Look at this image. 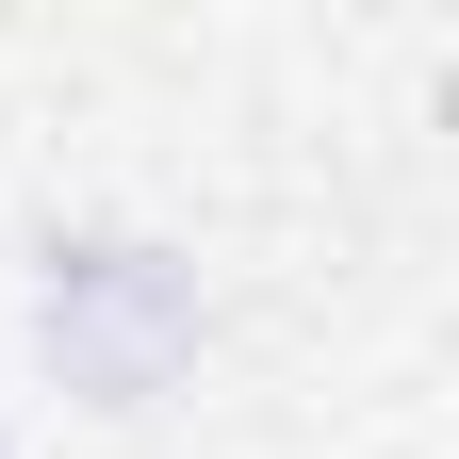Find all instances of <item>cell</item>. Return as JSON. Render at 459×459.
Segmentation results:
<instances>
[{
  "label": "cell",
  "instance_id": "1",
  "mask_svg": "<svg viewBox=\"0 0 459 459\" xmlns=\"http://www.w3.org/2000/svg\"><path fill=\"white\" fill-rule=\"evenodd\" d=\"M213 344V296L164 230H49L33 247V361L82 411H164Z\"/></svg>",
  "mask_w": 459,
  "mask_h": 459
},
{
  "label": "cell",
  "instance_id": "2",
  "mask_svg": "<svg viewBox=\"0 0 459 459\" xmlns=\"http://www.w3.org/2000/svg\"><path fill=\"white\" fill-rule=\"evenodd\" d=\"M0 459H17V427H0Z\"/></svg>",
  "mask_w": 459,
  "mask_h": 459
}]
</instances>
